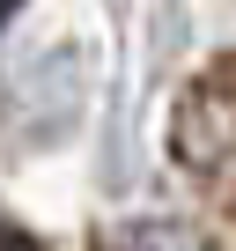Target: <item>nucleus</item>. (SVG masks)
<instances>
[{
  "instance_id": "1",
  "label": "nucleus",
  "mask_w": 236,
  "mask_h": 251,
  "mask_svg": "<svg viewBox=\"0 0 236 251\" xmlns=\"http://www.w3.org/2000/svg\"><path fill=\"white\" fill-rule=\"evenodd\" d=\"M111 251H214V244L192 236V229H177V222H133V229L111 236Z\"/></svg>"
},
{
  "instance_id": "2",
  "label": "nucleus",
  "mask_w": 236,
  "mask_h": 251,
  "mask_svg": "<svg viewBox=\"0 0 236 251\" xmlns=\"http://www.w3.org/2000/svg\"><path fill=\"white\" fill-rule=\"evenodd\" d=\"M15 8H23V0H0V23H8V15H15Z\"/></svg>"
}]
</instances>
